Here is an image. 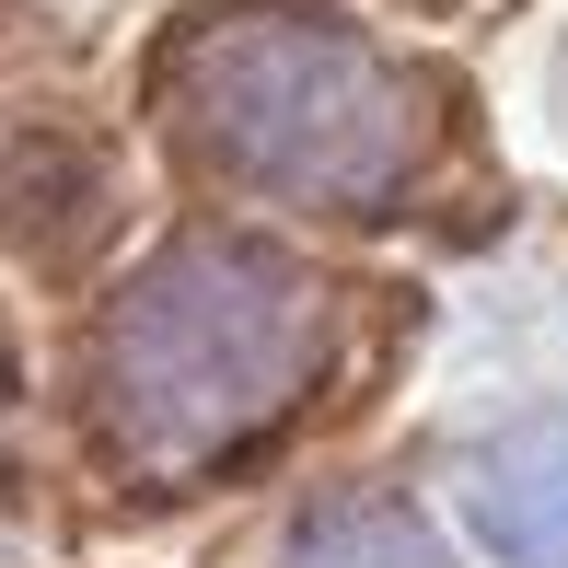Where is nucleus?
<instances>
[{
  "label": "nucleus",
  "mask_w": 568,
  "mask_h": 568,
  "mask_svg": "<svg viewBox=\"0 0 568 568\" xmlns=\"http://www.w3.org/2000/svg\"><path fill=\"white\" fill-rule=\"evenodd\" d=\"M163 116L232 186L302 197V210H372L395 197L418 105L372 36L314 0H221L163 47Z\"/></svg>",
  "instance_id": "f257e3e1"
},
{
  "label": "nucleus",
  "mask_w": 568,
  "mask_h": 568,
  "mask_svg": "<svg viewBox=\"0 0 568 568\" xmlns=\"http://www.w3.org/2000/svg\"><path fill=\"white\" fill-rule=\"evenodd\" d=\"M325 359V291L267 244H174L116 291L93 337V418L128 464L197 476L255 418L314 383Z\"/></svg>",
  "instance_id": "f03ea898"
},
{
  "label": "nucleus",
  "mask_w": 568,
  "mask_h": 568,
  "mask_svg": "<svg viewBox=\"0 0 568 568\" xmlns=\"http://www.w3.org/2000/svg\"><path fill=\"white\" fill-rule=\"evenodd\" d=\"M453 523L499 568H568V429H499L453 476Z\"/></svg>",
  "instance_id": "7ed1b4c3"
},
{
  "label": "nucleus",
  "mask_w": 568,
  "mask_h": 568,
  "mask_svg": "<svg viewBox=\"0 0 568 568\" xmlns=\"http://www.w3.org/2000/svg\"><path fill=\"white\" fill-rule=\"evenodd\" d=\"M291 568H453V546L418 523V510H395V499H337V510L302 523Z\"/></svg>",
  "instance_id": "20e7f679"
}]
</instances>
